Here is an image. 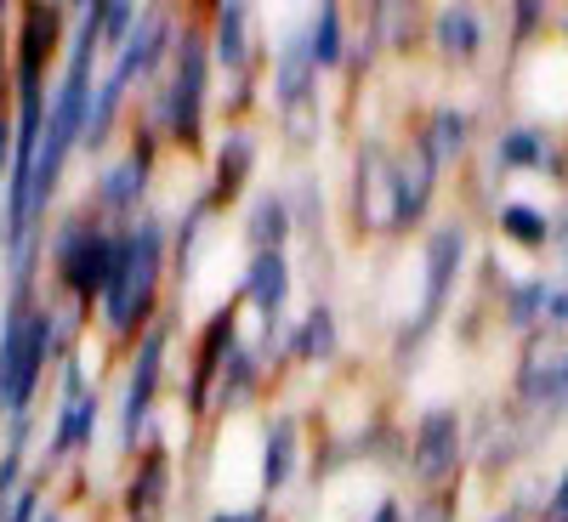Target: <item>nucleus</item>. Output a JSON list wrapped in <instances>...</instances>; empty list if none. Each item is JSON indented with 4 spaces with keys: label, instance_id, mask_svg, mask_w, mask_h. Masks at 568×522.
I'll list each match as a JSON object with an SVG mask.
<instances>
[{
    "label": "nucleus",
    "instance_id": "1a4fd4ad",
    "mask_svg": "<svg viewBox=\"0 0 568 522\" xmlns=\"http://www.w3.org/2000/svg\"><path fill=\"white\" fill-rule=\"evenodd\" d=\"M438 45H444V58L471 63V58H478V45H484L478 12H471V7H444V12H438Z\"/></svg>",
    "mask_w": 568,
    "mask_h": 522
},
{
    "label": "nucleus",
    "instance_id": "b1692460",
    "mask_svg": "<svg viewBox=\"0 0 568 522\" xmlns=\"http://www.w3.org/2000/svg\"><path fill=\"white\" fill-rule=\"evenodd\" d=\"M245 165H251V142H245V136H233L227 149H222V176H216V182H222V194H233V187L245 182Z\"/></svg>",
    "mask_w": 568,
    "mask_h": 522
},
{
    "label": "nucleus",
    "instance_id": "f03ea898",
    "mask_svg": "<svg viewBox=\"0 0 568 522\" xmlns=\"http://www.w3.org/2000/svg\"><path fill=\"white\" fill-rule=\"evenodd\" d=\"M154 273H160V227H142L131 245H120L114 256V273H109V324L114 329H131L142 313H149V296H154Z\"/></svg>",
    "mask_w": 568,
    "mask_h": 522
},
{
    "label": "nucleus",
    "instance_id": "9b49d317",
    "mask_svg": "<svg viewBox=\"0 0 568 522\" xmlns=\"http://www.w3.org/2000/svg\"><path fill=\"white\" fill-rule=\"evenodd\" d=\"M284 290H291V273H284V256H278V250H262V256H256V267H251V296H256V307H262L267 318H278Z\"/></svg>",
    "mask_w": 568,
    "mask_h": 522
},
{
    "label": "nucleus",
    "instance_id": "39448f33",
    "mask_svg": "<svg viewBox=\"0 0 568 522\" xmlns=\"http://www.w3.org/2000/svg\"><path fill=\"white\" fill-rule=\"evenodd\" d=\"M114 256H120V245L98 239V233H69V245H63V278H69V290H80V296L109 290Z\"/></svg>",
    "mask_w": 568,
    "mask_h": 522
},
{
    "label": "nucleus",
    "instance_id": "72a5a7b5",
    "mask_svg": "<svg viewBox=\"0 0 568 522\" xmlns=\"http://www.w3.org/2000/svg\"><path fill=\"white\" fill-rule=\"evenodd\" d=\"M562 409H568V398H562Z\"/></svg>",
    "mask_w": 568,
    "mask_h": 522
},
{
    "label": "nucleus",
    "instance_id": "f257e3e1",
    "mask_svg": "<svg viewBox=\"0 0 568 522\" xmlns=\"http://www.w3.org/2000/svg\"><path fill=\"white\" fill-rule=\"evenodd\" d=\"M45 347H52V318L45 313H12L7 336H0V409H23L34 381H40V364Z\"/></svg>",
    "mask_w": 568,
    "mask_h": 522
},
{
    "label": "nucleus",
    "instance_id": "cd10ccee",
    "mask_svg": "<svg viewBox=\"0 0 568 522\" xmlns=\"http://www.w3.org/2000/svg\"><path fill=\"white\" fill-rule=\"evenodd\" d=\"M546 522H568V471H562V483H557L551 500H546Z\"/></svg>",
    "mask_w": 568,
    "mask_h": 522
},
{
    "label": "nucleus",
    "instance_id": "f8f14e48",
    "mask_svg": "<svg viewBox=\"0 0 568 522\" xmlns=\"http://www.w3.org/2000/svg\"><path fill=\"white\" fill-rule=\"evenodd\" d=\"M500 233L524 250H540V245H551V216L535 205H500Z\"/></svg>",
    "mask_w": 568,
    "mask_h": 522
},
{
    "label": "nucleus",
    "instance_id": "0eeeda50",
    "mask_svg": "<svg viewBox=\"0 0 568 522\" xmlns=\"http://www.w3.org/2000/svg\"><path fill=\"white\" fill-rule=\"evenodd\" d=\"M460 250H466V233H460V227L433 233V245H426V307H420V318H433V313L444 307L449 284H455V273H460Z\"/></svg>",
    "mask_w": 568,
    "mask_h": 522
},
{
    "label": "nucleus",
    "instance_id": "aec40b11",
    "mask_svg": "<svg viewBox=\"0 0 568 522\" xmlns=\"http://www.w3.org/2000/svg\"><path fill=\"white\" fill-rule=\"evenodd\" d=\"M142 171H149V165H142V160H125V165H120V171H114V176L103 182V199L125 211V205H131V199L142 194V182H149V176H142Z\"/></svg>",
    "mask_w": 568,
    "mask_h": 522
},
{
    "label": "nucleus",
    "instance_id": "c756f323",
    "mask_svg": "<svg viewBox=\"0 0 568 522\" xmlns=\"http://www.w3.org/2000/svg\"><path fill=\"white\" fill-rule=\"evenodd\" d=\"M420 522H449V511H444V505H433V511H420Z\"/></svg>",
    "mask_w": 568,
    "mask_h": 522
},
{
    "label": "nucleus",
    "instance_id": "f3484780",
    "mask_svg": "<svg viewBox=\"0 0 568 522\" xmlns=\"http://www.w3.org/2000/svg\"><path fill=\"white\" fill-rule=\"evenodd\" d=\"M222 347H233V313H222V318L205 329V358H200V387H194V398H205L211 375H216V364H222Z\"/></svg>",
    "mask_w": 568,
    "mask_h": 522
},
{
    "label": "nucleus",
    "instance_id": "2eb2a0df",
    "mask_svg": "<svg viewBox=\"0 0 568 522\" xmlns=\"http://www.w3.org/2000/svg\"><path fill=\"white\" fill-rule=\"evenodd\" d=\"M466 125H471V120H466L460 109H444V114L433 120V136L420 142V149L433 154V165H444L449 154H460V149H466Z\"/></svg>",
    "mask_w": 568,
    "mask_h": 522
},
{
    "label": "nucleus",
    "instance_id": "c85d7f7f",
    "mask_svg": "<svg viewBox=\"0 0 568 522\" xmlns=\"http://www.w3.org/2000/svg\"><path fill=\"white\" fill-rule=\"evenodd\" d=\"M375 522H404V516H398V505H393V500H387V505H382V511H375Z\"/></svg>",
    "mask_w": 568,
    "mask_h": 522
},
{
    "label": "nucleus",
    "instance_id": "5701e85b",
    "mask_svg": "<svg viewBox=\"0 0 568 522\" xmlns=\"http://www.w3.org/2000/svg\"><path fill=\"white\" fill-rule=\"evenodd\" d=\"M251 233H256V245H262V250H278V239H284V205H278V199H262Z\"/></svg>",
    "mask_w": 568,
    "mask_h": 522
},
{
    "label": "nucleus",
    "instance_id": "7ed1b4c3",
    "mask_svg": "<svg viewBox=\"0 0 568 522\" xmlns=\"http://www.w3.org/2000/svg\"><path fill=\"white\" fill-rule=\"evenodd\" d=\"M460 460V414L455 409H433L420 414V432H415V478L420 483H444Z\"/></svg>",
    "mask_w": 568,
    "mask_h": 522
},
{
    "label": "nucleus",
    "instance_id": "412c9836",
    "mask_svg": "<svg viewBox=\"0 0 568 522\" xmlns=\"http://www.w3.org/2000/svg\"><path fill=\"white\" fill-rule=\"evenodd\" d=\"M302 358H329L336 352V324H329V313L324 307H313V318H307V329H302Z\"/></svg>",
    "mask_w": 568,
    "mask_h": 522
},
{
    "label": "nucleus",
    "instance_id": "2f4dec72",
    "mask_svg": "<svg viewBox=\"0 0 568 522\" xmlns=\"http://www.w3.org/2000/svg\"><path fill=\"white\" fill-rule=\"evenodd\" d=\"M216 522H251V516H216Z\"/></svg>",
    "mask_w": 568,
    "mask_h": 522
},
{
    "label": "nucleus",
    "instance_id": "393cba45",
    "mask_svg": "<svg viewBox=\"0 0 568 522\" xmlns=\"http://www.w3.org/2000/svg\"><path fill=\"white\" fill-rule=\"evenodd\" d=\"M131 18H136L131 7H98V40L103 45H120L125 29H131Z\"/></svg>",
    "mask_w": 568,
    "mask_h": 522
},
{
    "label": "nucleus",
    "instance_id": "bb28decb",
    "mask_svg": "<svg viewBox=\"0 0 568 522\" xmlns=\"http://www.w3.org/2000/svg\"><path fill=\"white\" fill-rule=\"evenodd\" d=\"M546 318L557 329H568V290H562V284H551V290H546Z\"/></svg>",
    "mask_w": 568,
    "mask_h": 522
},
{
    "label": "nucleus",
    "instance_id": "ddd939ff",
    "mask_svg": "<svg viewBox=\"0 0 568 522\" xmlns=\"http://www.w3.org/2000/svg\"><path fill=\"white\" fill-rule=\"evenodd\" d=\"M291 460H296V420H273L267 454H262V483H267V494L291 478Z\"/></svg>",
    "mask_w": 568,
    "mask_h": 522
},
{
    "label": "nucleus",
    "instance_id": "20e7f679",
    "mask_svg": "<svg viewBox=\"0 0 568 522\" xmlns=\"http://www.w3.org/2000/svg\"><path fill=\"white\" fill-rule=\"evenodd\" d=\"M200 103H205V52L194 34H182V52H176V85H171V131L182 142L200 136Z\"/></svg>",
    "mask_w": 568,
    "mask_h": 522
},
{
    "label": "nucleus",
    "instance_id": "6e6552de",
    "mask_svg": "<svg viewBox=\"0 0 568 522\" xmlns=\"http://www.w3.org/2000/svg\"><path fill=\"white\" fill-rule=\"evenodd\" d=\"M517 392L529 403H562L568 398V352H529L524 375H517Z\"/></svg>",
    "mask_w": 568,
    "mask_h": 522
},
{
    "label": "nucleus",
    "instance_id": "9d476101",
    "mask_svg": "<svg viewBox=\"0 0 568 522\" xmlns=\"http://www.w3.org/2000/svg\"><path fill=\"white\" fill-rule=\"evenodd\" d=\"M495 160H500L506 171H546V165H551L546 131H535V125L506 131V136H500V149H495Z\"/></svg>",
    "mask_w": 568,
    "mask_h": 522
},
{
    "label": "nucleus",
    "instance_id": "a878e982",
    "mask_svg": "<svg viewBox=\"0 0 568 522\" xmlns=\"http://www.w3.org/2000/svg\"><path fill=\"white\" fill-rule=\"evenodd\" d=\"M18 465H23V438H12V454H7V465H0V505L12 500V483H18Z\"/></svg>",
    "mask_w": 568,
    "mask_h": 522
},
{
    "label": "nucleus",
    "instance_id": "473e14b6",
    "mask_svg": "<svg viewBox=\"0 0 568 522\" xmlns=\"http://www.w3.org/2000/svg\"><path fill=\"white\" fill-rule=\"evenodd\" d=\"M40 522H58V516H40Z\"/></svg>",
    "mask_w": 568,
    "mask_h": 522
},
{
    "label": "nucleus",
    "instance_id": "dca6fc26",
    "mask_svg": "<svg viewBox=\"0 0 568 522\" xmlns=\"http://www.w3.org/2000/svg\"><path fill=\"white\" fill-rule=\"evenodd\" d=\"M307 52H313V69H329V63L342 58V12H336V7H318Z\"/></svg>",
    "mask_w": 568,
    "mask_h": 522
},
{
    "label": "nucleus",
    "instance_id": "a211bd4d",
    "mask_svg": "<svg viewBox=\"0 0 568 522\" xmlns=\"http://www.w3.org/2000/svg\"><path fill=\"white\" fill-rule=\"evenodd\" d=\"M91 426H98V403H91V398H69V414L58 426V449L91 443Z\"/></svg>",
    "mask_w": 568,
    "mask_h": 522
},
{
    "label": "nucleus",
    "instance_id": "4be33fe9",
    "mask_svg": "<svg viewBox=\"0 0 568 522\" xmlns=\"http://www.w3.org/2000/svg\"><path fill=\"white\" fill-rule=\"evenodd\" d=\"M160 489H165V460L149 454V465H142V483H131V511H154V505H160Z\"/></svg>",
    "mask_w": 568,
    "mask_h": 522
},
{
    "label": "nucleus",
    "instance_id": "423d86ee",
    "mask_svg": "<svg viewBox=\"0 0 568 522\" xmlns=\"http://www.w3.org/2000/svg\"><path fill=\"white\" fill-rule=\"evenodd\" d=\"M160 352H165V329H154L136 352V369H131V387H125V443H136L142 420H149V403H154V387H160Z\"/></svg>",
    "mask_w": 568,
    "mask_h": 522
},
{
    "label": "nucleus",
    "instance_id": "4468645a",
    "mask_svg": "<svg viewBox=\"0 0 568 522\" xmlns=\"http://www.w3.org/2000/svg\"><path fill=\"white\" fill-rule=\"evenodd\" d=\"M546 290H551L546 278H524V284H511V290H506V318H511L517 329L540 324V318H546Z\"/></svg>",
    "mask_w": 568,
    "mask_h": 522
},
{
    "label": "nucleus",
    "instance_id": "6ab92c4d",
    "mask_svg": "<svg viewBox=\"0 0 568 522\" xmlns=\"http://www.w3.org/2000/svg\"><path fill=\"white\" fill-rule=\"evenodd\" d=\"M216 23H222V63L240 69L245 63V7H222Z\"/></svg>",
    "mask_w": 568,
    "mask_h": 522
},
{
    "label": "nucleus",
    "instance_id": "7c9ffc66",
    "mask_svg": "<svg viewBox=\"0 0 568 522\" xmlns=\"http://www.w3.org/2000/svg\"><path fill=\"white\" fill-rule=\"evenodd\" d=\"M0 165H7V120H0Z\"/></svg>",
    "mask_w": 568,
    "mask_h": 522
}]
</instances>
